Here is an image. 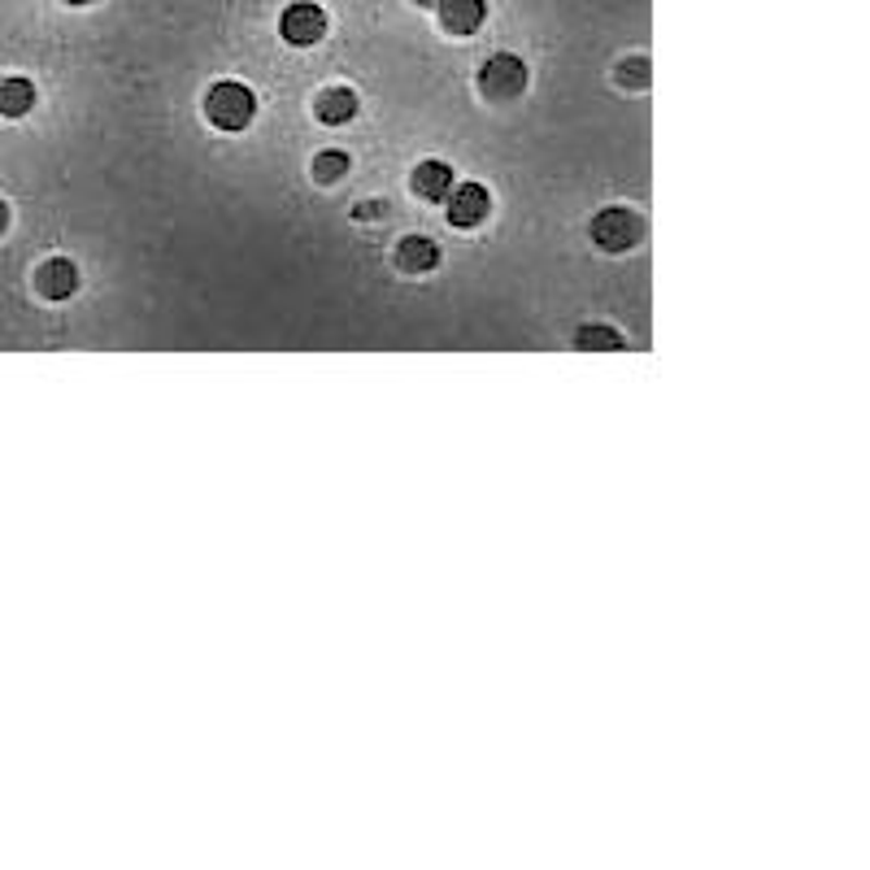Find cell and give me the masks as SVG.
<instances>
[{
	"label": "cell",
	"instance_id": "9c48e42d",
	"mask_svg": "<svg viewBox=\"0 0 870 870\" xmlns=\"http://www.w3.org/2000/svg\"><path fill=\"white\" fill-rule=\"evenodd\" d=\"M396 265L409 270V274L435 270V265H439V248H435V239H426V235H409V239H400V248H396Z\"/></svg>",
	"mask_w": 870,
	"mask_h": 870
},
{
	"label": "cell",
	"instance_id": "9a60e30c",
	"mask_svg": "<svg viewBox=\"0 0 870 870\" xmlns=\"http://www.w3.org/2000/svg\"><path fill=\"white\" fill-rule=\"evenodd\" d=\"M4 226H9V204L0 200V231H4Z\"/></svg>",
	"mask_w": 870,
	"mask_h": 870
},
{
	"label": "cell",
	"instance_id": "5bb4252c",
	"mask_svg": "<svg viewBox=\"0 0 870 870\" xmlns=\"http://www.w3.org/2000/svg\"><path fill=\"white\" fill-rule=\"evenodd\" d=\"M618 78H622V87H644V83H648V61H644V57H631V61H622Z\"/></svg>",
	"mask_w": 870,
	"mask_h": 870
},
{
	"label": "cell",
	"instance_id": "6da1fadb",
	"mask_svg": "<svg viewBox=\"0 0 870 870\" xmlns=\"http://www.w3.org/2000/svg\"><path fill=\"white\" fill-rule=\"evenodd\" d=\"M252 113H257V96H252V87H244L235 78H222L204 91V117L222 130H244L252 122Z\"/></svg>",
	"mask_w": 870,
	"mask_h": 870
},
{
	"label": "cell",
	"instance_id": "e0dca14e",
	"mask_svg": "<svg viewBox=\"0 0 870 870\" xmlns=\"http://www.w3.org/2000/svg\"><path fill=\"white\" fill-rule=\"evenodd\" d=\"M418 4H435V0H418Z\"/></svg>",
	"mask_w": 870,
	"mask_h": 870
},
{
	"label": "cell",
	"instance_id": "ba28073f",
	"mask_svg": "<svg viewBox=\"0 0 870 870\" xmlns=\"http://www.w3.org/2000/svg\"><path fill=\"white\" fill-rule=\"evenodd\" d=\"M313 113H318V122H326V126H344V122H352V113H357V91H352V87H322L318 100H313Z\"/></svg>",
	"mask_w": 870,
	"mask_h": 870
},
{
	"label": "cell",
	"instance_id": "30bf717a",
	"mask_svg": "<svg viewBox=\"0 0 870 870\" xmlns=\"http://www.w3.org/2000/svg\"><path fill=\"white\" fill-rule=\"evenodd\" d=\"M30 109H35V83L22 78V74L0 78V113H4V117H22V113H30Z\"/></svg>",
	"mask_w": 870,
	"mask_h": 870
},
{
	"label": "cell",
	"instance_id": "5b68a950",
	"mask_svg": "<svg viewBox=\"0 0 870 870\" xmlns=\"http://www.w3.org/2000/svg\"><path fill=\"white\" fill-rule=\"evenodd\" d=\"M444 204H448V222H452V226H478V222L487 217V209H492V200H487V187H483V183H461V187H448Z\"/></svg>",
	"mask_w": 870,
	"mask_h": 870
},
{
	"label": "cell",
	"instance_id": "277c9868",
	"mask_svg": "<svg viewBox=\"0 0 870 870\" xmlns=\"http://www.w3.org/2000/svg\"><path fill=\"white\" fill-rule=\"evenodd\" d=\"M478 87H483L492 100H513V96H522V87H526V65H522L513 52H496V57L483 61Z\"/></svg>",
	"mask_w": 870,
	"mask_h": 870
},
{
	"label": "cell",
	"instance_id": "8fae6325",
	"mask_svg": "<svg viewBox=\"0 0 870 870\" xmlns=\"http://www.w3.org/2000/svg\"><path fill=\"white\" fill-rule=\"evenodd\" d=\"M448 187H452V170H448L444 161H422V165L413 170V191H418L422 200H444Z\"/></svg>",
	"mask_w": 870,
	"mask_h": 870
},
{
	"label": "cell",
	"instance_id": "2e32d148",
	"mask_svg": "<svg viewBox=\"0 0 870 870\" xmlns=\"http://www.w3.org/2000/svg\"><path fill=\"white\" fill-rule=\"evenodd\" d=\"M65 4H91V0H65Z\"/></svg>",
	"mask_w": 870,
	"mask_h": 870
},
{
	"label": "cell",
	"instance_id": "7a4b0ae2",
	"mask_svg": "<svg viewBox=\"0 0 870 870\" xmlns=\"http://www.w3.org/2000/svg\"><path fill=\"white\" fill-rule=\"evenodd\" d=\"M639 235H644V217L631 213V209H622V204H609V209H600L592 217V239L605 252H622V248L639 244Z\"/></svg>",
	"mask_w": 870,
	"mask_h": 870
},
{
	"label": "cell",
	"instance_id": "8992f818",
	"mask_svg": "<svg viewBox=\"0 0 870 870\" xmlns=\"http://www.w3.org/2000/svg\"><path fill=\"white\" fill-rule=\"evenodd\" d=\"M435 9L448 35H474L487 17V0H435Z\"/></svg>",
	"mask_w": 870,
	"mask_h": 870
},
{
	"label": "cell",
	"instance_id": "52a82bcc",
	"mask_svg": "<svg viewBox=\"0 0 870 870\" xmlns=\"http://www.w3.org/2000/svg\"><path fill=\"white\" fill-rule=\"evenodd\" d=\"M35 287H39V296H48V300H65V296H74V287H78V270H74V261H65V257L44 261L39 274H35Z\"/></svg>",
	"mask_w": 870,
	"mask_h": 870
},
{
	"label": "cell",
	"instance_id": "4fadbf2b",
	"mask_svg": "<svg viewBox=\"0 0 870 870\" xmlns=\"http://www.w3.org/2000/svg\"><path fill=\"white\" fill-rule=\"evenodd\" d=\"M344 174H348V152L326 148V152L313 157V178H318V183H335V178H344Z\"/></svg>",
	"mask_w": 870,
	"mask_h": 870
},
{
	"label": "cell",
	"instance_id": "7c38bea8",
	"mask_svg": "<svg viewBox=\"0 0 870 870\" xmlns=\"http://www.w3.org/2000/svg\"><path fill=\"white\" fill-rule=\"evenodd\" d=\"M574 344H579L583 352H605V348H618V344H622V335H618L613 326H600V322H592V326H583V331L574 335Z\"/></svg>",
	"mask_w": 870,
	"mask_h": 870
},
{
	"label": "cell",
	"instance_id": "3957f363",
	"mask_svg": "<svg viewBox=\"0 0 870 870\" xmlns=\"http://www.w3.org/2000/svg\"><path fill=\"white\" fill-rule=\"evenodd\" d=\"M278 35H283L291 48H309V44H318V39L326 35V9L313 4V0H296V4H287L283 17H278Z\"/></svg>",
	"mask_w": 870,
	"mask_h": 870
}]
</instances>
